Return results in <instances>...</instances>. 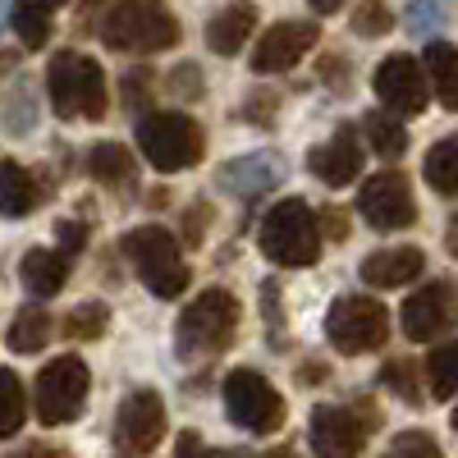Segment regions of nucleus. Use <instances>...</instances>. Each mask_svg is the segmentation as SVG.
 Returning <instances> with one entry per match:
<instances>
[{
  "instance_id": "obj_38",
  "label": "nucleus",
  "mask_w": 458,
  "mask_h": 458,
  "mask_svg": "<svg viewBox=\"0 0 458 458\" xmlns=\"http://www.w3.org/2000/svg\"><path fill=\"white\" fill-rule=\"evenodd\" d=\"M174 458H225V454H216L198 431H183V436L174 440Z\"/></svg>"
},
{
  "instance_id": "obj_41",
  "label": "nucleus",
  "mask_w": 458,
  "mask_h": 458,
  "mask_svg": "<svg viewBox=\"0 0 458 458\" xmlns=\"http://www.w3.org/2000/svg\"><path fill=\"white\" fill-rule=\"evenodd\" d=\"M83 243H88V229L73 225V220H64V225H60V252H79Z\"/></svg>"
},
{
  "instance_id": "obj_22",
  "label": "nucleus",
  "mask_w": 458,
  "mask_h": 458,
  "mask_svg": "<svg viewBox=\"0 0 458 458\" xmlns=\"http://www.w3.org/2000/svg\"><path fill=\"white\" fill-rule=\"evenodd\" d=\"M60 5H69V0H14L10 19H14V32L28 51H42L51 42V23H55Z\"/></svg>"
},
{
  "instance_id": "obj_32",
  "label": "nucleus",
  "mask_w": 458,
  "mask_h": 458,
  "mask_svg": "<svg viewBox=\"0 0 458 458\" xmlns=\"http://www.w3.org/2000/svg\"><path fill=\"white\" fill-rule=\"evenodd\" d=\"M390 5L386 0H362V5L353 10V32L358 37H386L390 32Z\"/></svg>"
},
{
  "instance_id": "obj_7",
  "label": "nucleus",
  "mask_w": 458,
  "mask_h": 458,
  "mask_svg": "<svg viewBox=\"0 0 458 458\" xmlns=\"http://www.w3.org/2000/svg\"><path fill=\"white\" fill-rule=\"evenodd\" d=\"M124 257L133 261L138 280L157 293V298H179L188 289V266H183V252L174 243V234L165 225H142V229H129L124 234Z\"/></svg>"
},
{
  "instance_id": "obj_48",
  "label": "nucleus",
  "mask_w": 458,
  "mask_h": 458,
  "mask_svg": "<svg viewBox=\"0 0 458 458\" xmlns=\"http://www.w3.org/2000/svg\"><path fill=\"white\" fill-rule=\"evenodd\" d=\"M5 5H10V0H0V19H5Z\"/></svg>"
},
{
  "instance_id": "obj_46",
  "label": "nucleus",
  "mask_w": 458,
  "mask_h": 458,
  "mask_svg": "<svg viewBox=\"0 0 458 458\" xmlns=\"http://www.w3.org/2000/svg\"><path fill=\"white\" fill-rule=\"evenodd\" d=\"M266 458H298V454H293V449H271Z\"/></svg>"
},
{
  "instance_id": "obj_39",
  "label": "nucleus",
  "mask_w": 458,
  "mask_h": 458,
  "mask_svg": "<svg viewBox=\"0 0 458 458\" xmlns=\"http://www.w3.org/2000/svg\"><path fill=\"white\" fill-rule=\"evenodd\" d=\"M317 216H321V234H330L335 243L349 239V216H344L339 207H326V211H317Z\"/></svg>"
},
{
  "instance_id": "obj_16",
  "label": "nucleus",
  "mask_w": 458,
  "mask_h": 458,
  "mask_svg": "<svg viewBox=\"0 0 458 458\" xmlns=\"http://www.w3.org/2000/svg\"><path fill=\"white\" fill-rule=\"evenodd\" d=\"M362 161H367V151L358 142V133L349 124H339L326 142L312 147V157H308V170L326 183V188H344V183H353L362 174Z\"/></svg>"
},
{
  "instance_id": "obj_31",
  "label": "nucleus",
  "mask_w": 458,
  "mask_h": 458,
  "mask_svg": "<svg viewBox=\"0 0 458 458\" xmlns=\"http://www.w3.org/2000/svg\"><path fill=\"white\" fill-rule=\"evenodd\" d=\"M110 326V312H106V302H83V308H73L64 317V335L69 339H101Z\"/></svg>"
},
{
  "instance_id": "obj_8",
  "label": "nucleus",
  "mask_w": 458,
  "mask_h": 458,
  "mask_svg": "<svg viewBox=\"0 0 458 458\" xmlns=\"http://www.w3.org/2000/svg\"><path fill=\"white\" fill-rule=\"evenodd\" d=\"M88 390H92V371L83 358H51L42 371H37V390H32V408H37V422L47 427H64L83 412L88 403Z\"/></svg>"
},
{
  "instance_id": "obj_43",
  "label": "nucleus",
  "mask_w": 458,
  "mask_h": 458,
  "mask_svg": "<svg viewBox=\"0 0 458 458\" xmlns=\"http://www.w3.org/2000/svg\"><path fill=\"white\" fill-rule=\"evenodd\" d=\"M23 458H69V454H64V449H47V445H32Z\"/></svg>"
},
{
  "instance_id": "obj_5",
  "label": "nucleus",
  "mask_w": 458,
  "mask_h": 458,
  "mask_svg": "<svg viewBox=\"0 0 458 458\" xmlns=\"http://www.w3.org/2000/svg\"><path fill=\"white\" fill-rule=\"evenodd\" d=\"M138 151L147 157L151 170L161 174H179L188 165L202 161L207 138L193 124V114H179V110H147L138 120Z\"/></svg>"
},
{
  "instance_id": "obj_37",
  "label": "nucleus",
  "mask_w": 458,
  "mask_h": 458,
  "mask_svg": "<svg viewBox=\"0 0 458 458\" xmlns=\"http://www.w3.org/2000/svg\"><path fill=\"white\" fill-rule=\"evenodd\" d=\"M261 312L271 317V339L284 344V312H280V284H276V280L261 284Z\"/></svg>"
},
{
  "instance_id": "obj_34",
  "label": "nucleus",
  "mask_w": 458,
  "mask_h": 458,
  "mask_svg": "<svg viewBox=\"0 0 458 458\" xmlns=\"http://www.w3.org/2000/svg\"><path fill=\"white\" fill-rule=\"evenodd\" d=\"M386 458H445L440 445L427 436V431H399L386 449Z\"/></svg>"
},
{
  "instance_id": "obj_15",
  "label": "nucleus",
  "mask_w": 458,
  "mask_h": 458,
  "mask_svg": "<svg viewBox=\"0 0 458 458\" xmlns=\"http://www.w3.org/2000/svg\"><path fill=\"white\" fill-rule=\"evenodd\" d=\"M454 321H458V308H454L449 280H427L422 289H412V298L403 302V335L412 344H431V339L449 335Z\"/></svg>"
},
{
  "instance_id": "obj_44",
  "label": "nucleus",
  "mask_w": 458,
  "mask_h": 458,
  "mask_svg": "<svg viewBox=\"0 0 458 458\" xmlns=\"http://www.w3.org/2000/svg\"><path fill=\"white\" fill-rule=\"evenodd\" d=\"M308 5H312L317 14H335V10L344 5V0H308Z\"/></svg>"
},
{
  "instance_id": "obj_19",
  "label": "nucleus",
  "mask_w": 458,
  "mask_h": 458,
  "mask_svg": "<svg viewBox=\"0 0 458 458\" xmlns=\"http://www.w3.org/2000/svg\"><path fill=\"white\" fill-rule=\"evenodd\" d=\"M257 32V5L252 0H229L220 14H211L207 23V47L216 55H239Z\"/></svg>"
},
{
  "instance_id": "obj_6",
  "label": "nucleus",
  "mask_w": 458,
  "mask_h": 458,
  "mask_svg": "<svg viewBox=\"0 0 458 458\" xmlns=\"http://www.w3.org/2000/svg\"><path fill=\"white\" fill-rule=\"evenodd\" d=\"M326 339L344 358H362V353L386 349V339H390L386 302L367 298V293H339L326 308Z\"/></svg>"
},
{
  "instance_id": "obj_14",
  "label": "nucleus",
  "mask_w": 458,
  "mask_h": 458,
  "mask_svg": "<svg viewBox=\"0 0 458 458\" xmlns=\"http://www.w3.org/2000/svg\"><path fill=\"white\" fill-rule=\"evenodd\" d=\"M165 436V399L157 390H133L114 412V440L124 454H151Z\"/></svg>"
},
{
  "instance_id": "obj_21",
  "label": "nucleus",
  "mask_w": 458,
  "mask_h": 458,
  "mask_svg": "<svg viewBox=\"0 0 458 458\" xmlns=\"http://www.w3.org/2000/svg\"><path fill=\"white\" fill-rule=\"evenodd\" d=\"M42 198H47V188L37 183L19 161H0V216H10V220L32 216L37 207H42Z\"/></svg>"
},
{
  "instance_id": "obj_4",
  "label": "nucleus",
  "mask_w": 458,
  "mask_h": 458,
  "mask_svg": "<svg viewBox=\"0 0 458 458\" xmlns=\"http://www.w3.org/2000/svg\"><path fill=\"white\" fill-rule=\"evenodd\" d=\"M47 92L60 120H106V69L83 51H55L47 69Z\"/></svg>"
},
{
  "instance_id": "obj_28",
  "label": "nucleus",
  "mask_w": 458,
  "mask_h": 458,
  "mask_svg": "<svg viewBox=\"0 0 458 458\" xmlns=\"http://www.w3.org/2000/svg\"><path fill=\"white\" fill-rule=\"evenodd\" d=\"M427 380H431V399H449L458 390V339H445L440 349H431Z\"/></svg>"
},
{
  "instance_id": "obj_17",
  "label": "nucleus",
  "mask_w": 458,
  "mask_h": 458,
  "mask_svg": "<svg viewBox=\"0 0 458 458\" xmlns=\"http://www.w3.org/2000/svg\"><path fill=\"white\" fill-rule=\"evenodd\" d=\"M284 179V161L280 157H266V151H252V157H239V161H225L216 183L225 188V193H234L243 202L261 198L266 188H276Z\"/></svg>"
},
{
  "instance_id": "obj_23",
  "label": "nucleus",
  "mask_w": 458,
  "mask_h": 458,
  "mask_svg": "<svg viewBox=\"0 0 458 458\" xmlns=\"http://www.w3.org/2000/svg\"><path fill=\"white\" fill-rule=\"evenodd\" d=\"M88 174L106 188H133V151H124L120 142L88 147Z\"/></svg>"
},
{
  "instance_id": "obj_3",
  "label": "nucleus",
  "mask_w": 458,
  "mask_h": 458,
  "mask_svg": "<svg viewBox=\"0 0 458 458\" xmlns=\"http://www.w3.org/2000/svg\"><path fill=\"white\" fill-rule=\"evenodd\" d=\"M101 37L110 51L129 55H157L179 42V19L165 0H114L101 19Z\"/></svg>"
},
{
  "instance_id": "obj_2",
  "label": "nucleus",
  "mask_w": 458,
  "mask_h": 458,
  "mask_svg": "<svg viewBox=\"0 0 458 458\" xmlns=\"http://www.w3.org/2000/svg\"><path fill=\"white\" fill-rule=\"evenodd\" d=\"M239 298L229 289H202L174 321V349L179 358H216L220 349H229L239 335Z\"/></svg>"
},
{
  "instance_id": "obj_40",
  "label": "nucleus",
  "mask_w": 458,
  "mask_h": 458,
  "mask_svg": "<svg viewBox=\"0 0 458 458\" xmlns=\"http://www.w3.org/2000/svg\"><path fill=\"white\" fill-rule=\"evenodd\" d=\"M147 88H151V73H142V69L124 73V101H129L133 110H142V97H147Z\"/></svg>"
},
{
  "instance_id": "obj_45",
  "label": "nucleus",
  "mask_w": 458,
  "mask_h": 458,
  "mask_svg": "<svg viewBox=\"0 0 458 458\" xmlns=\"http://www.w3.org/2000/svg\"><path fill=\"white\" fill-rule=\"evenodd\" d=\"M445 243H449V252H458V216H454V229L445 234Z\"/></svg>"
},
{
  "instance_id": "obj_1",
  "label": "nucleus",
  "mask_w": 458,
  "mask_h": 458,
  "mask_svg": "<svg viewBox=\"0 0 458 458\" xmlns=\"http://www.w3.org/2000/svg\"><path fill=\"white\" fill-rule=\"evenodd\" d=\"M321 216L302 202V198H280L271 211H266L257 243L266 252V261L284 266V271H308V266L321 261Z\"/></svg>"
},
{
  "instance_id": "obj_42",
  "label": "nucleus",
  "mask_w": 458,
  "mask_h": 458,
  "mask_svg": "<svg viewBox=\"0 0 458 458\" xmlns=\"http://www.w3.org/2000/svg\"><path fill=\"white\" fill-rule=\"evenodd\" d=\"M202 220H207V207H193L183 216V234H188V243H202Z\"/></svg>"
},
{
  "instance_id": "obj_9",
  "label": "nucleus",
  "mask_w": 458,
  "mask_h": 458,
  "mask_svg": "<svg viewBox=\"0 0 458 458\" xmlns=\"http://www.w3.org/2000/svg\"><path fill=\"white\" fill-rule=\"evenodd\" d=\"M225 412H229V422L252 431V436H271L284 427L280 390L252 367H234L225 376Z\"/></svg>"
},
{
  "instance_id": "obj_11",
  "label": "nucleus",
  "mask_w": 458,
  "mask_h": 458,
  "mask_svg": "<svg viewBox=\"0 0 458 458\" xmlns=\"http://www.w3.org/2000/svg\"><path fill=\"white\" fill-rule=\"evenodd\" d=\"M371 88H376L380 106L394 110L399 120H403V114H422V110L431 106V73H427L422 60H412V55H390V60H380Z\"/></svg>"
},
{
  "instance_id": "obj_30",
  "label": "nucleus",
  "mask_w": 458,
  "mask_h": 458,
  "mask_svg": "<svg viewBox=\"0 0 458 458\" xmlns=\"http://www.w3.org/2000/svg\"><path fill=\"white\" fill-rule=\"evenodd\" d=\"M445 19H449V0H408L403 10V23L412 37H436Z\"/></svg>"
},
{
  "instance_id": "obj_25",
  "label": "nucleus",
  "mask_w": 458,
  "mask_h": 458,
  "mask_svg": "<svg viewBox=\"0 0 458 458\" xmlns=\"http://www.w3.org/2000/svg\"><path fill=\"white\" fill-rule=\"evenodd\" d=\"M422 179L436 188L440 198H458V133L440 138V142L427 151V161H422Z\"/></svg>"
},
{
  "instance_id": "obj_20",
  "label": "nucleus",
  "mask_w": 458,
  "mask_h": 458,
  "mask_svg": "<svg viewBox=\"0 0 458 458\" xmlns=\"http://www.w3.org/2000/svg\"><path fill=\"white\" fill-rule=\"evenodd\" d=\"M23 276V289L32 298H55L69 280V252H55V248H32L19 266Z\"/></svg>"
},
{
  "instance_id": "obj_12",
  "label": "nucleus",
  "mask_w": 458,
  "mask_h": 458,
  "mask_svg": "<svg viewBox=\"0 0 458 458\" xmlns=\"http://www.w3.org/2000/svg\"><path fill=\"white\" fill-rule=\"evenodd\" d=\"M358 211L371 229L380 234H394V229H412L417 225V202H412V188L403 174L386 170V174H371L358 188Z\"/></svg>"
},
{
  "instance_id": "obj_36",
  "label": "nucleus",
  "mask_w": 458,
  "mask_h": 458,
  "mask_svg": "<svg viewBox=\"0 0 458 458\" xmlns=\"http://www.w3.org/2000/svg\"><path fill=\"white\" fill-rule=\"evenodd\" d=\"M170 92L174 97H183V101H202V92H207V83H202V69L188 60V64H179L174 73H170Z\"/></svg>"
},
{
  "instance_id": "obj_24",
  "label": "nucleus",
  "mask_w": 458,
  "mask_h": 458,
  "mask_svg": "<svg viewBox=\"0 0 458 458\" xmlns=\"http://www.w3.org/2000/svg\"><path fill=\"white\" fill-rule=\"evenodd\" d=\"M362 133H367L376 157H386V161H399L408 151V129H403V120L394 110H371L362 120Z\"/></svg>"
},
{
  "instance_id": "obj_47",
  "label": "nucleus",
  "mask_w": 458,
  "mask_h": 458,
  "mask_svg": "<svg viewBox=\"0 0 458 458\" xmlns=\"http://www.w3.org/2000/svg\"><path fill=\"white\" fill-rule=\"evenodd\" d=\"M5 69H14V55H0V73H5Z\"/></svg>"
},
{
  "instance_id": "obj_35",
  "label": "nucleus",
  "mask_w": 458,
  "mask_h": 458,
  "mask_svg": "<svg viewBox=\"0 0 458 458\" xmlns=\"http://www.w3.org/2000/svg\"><path fill=\"white\" fill-rule=\"evenodd\" d=\"M32 114H37V101H32V88L19 83L14 97H10V114H5V129L10 133H28L32 129Z\"/></svg>"
},
{
  "instance_id": "obj_18",
  "label": "nucleus",
  "mask_w": 458,
  "mask_h": 458,
  "mask_svg": "<svg viewBox=\"0 0 458 458\" xmlns=\"http://www.w3.org/2000/svg\"><path fill=\"white\" fill-rule=\"evenodd\" d=\"M427 271V252L422 248H376L362 257L358 276L371 284V289H403L412 284L417 276Z\"/></svg>"
},
{
  "instance_id": "obj_26",
  "label": "nucleus",
  "mask_w": 458,
  "mask_h": 458,
  "mask_svg": "<svg viewBox=\"0 0 458 458\" xmlns=\"http://www.w3.org/2000/svg\"><path fill=\"white\" fill-rule=\"evenodd\" d=\"M422 64H427V73H431V92L440 97V106L458 110V47L431 42Z\"/></svg>"
},
{
  "instance_id": "obj_13",
  "label": "nucleus",
  "mask_w": 458,
  "mask_h": 458,
  "mask_svg": "<svg viewBox=\"0 0 458 458\" xmlns=\"http://www.w3.org/2000/svg\"><path fill=\"white\" fill-rule=\"evenodd\" d=\"M317 42H321L317 23H308V19H280V23H271V28L257 37V47H252V73H266V79H271V73H289Z\"/></svg>"
},
{
  "instance_id": "obj_33",
  "label": "nucleus",
  "mask_w": 458,
  "mask_h": 458,
  "mask_svg": "<svg viewBox=\"0 0 458 458\" xmlns=\"http://www.w3.org/2000/svg\"><path fill=\"white\" fill-rule=\"evenodd\" d=\"M380 380L403 399V403H422V390H417V367L412 362H403V358H394V362H386V371H380Z\"/></svg>"
},
{
  "instance_id": "obj_49",
  "label": "nucleus",
  "mask_w": 458,
  "mask_h": 458,
  "mask_svg": "<svg viewBox=\"0 0 458 458\" xmlns=\"http://www.w3.org/2000/svg\"><path fill=\"white\" fill-rule=\"evenodd\" d=\"M454 427H458V408H454Z\"/></svg>"
},
{
  "instance_id": "obj_10",
  "label": "nucleus",
  "mask_w": 458,
  "mask_h": 458,
  "mask_svg": "<svg viewBox=\"0 0 458 458\" xmlns=\"http://www.w3.org/2000/svg\"><path fill=\"white\" fill-rule=\"evenodd\" d=\"M380 422V412H371L367 403H321L312 408L308 422V445L317 458H358L367 445V431Z\"/></svg>"
},
{
  "instance_id": "obj_29",
  "label": "nucleus",
  "mask_w": 458,
  "mask_h": 458,
  "mask_svg": "<svg viewBox=\"0 0 458 458\" xmlns=\"http://www.w3.org/2000/svg\"><path fill=\"white\" fill-rule=\"evenodd\" d=\"M28 417V399H23V386L10 367H0V440H10Z\"/></svg>"
},
{
  "instance_id": "obj_27",
  "label": "nucleus",
  "mask_w": 458,
  "mask_h": 458,
  "mask_svg": "<svg viewBox=\"0 0 458 458\" xmlns=\"http://www.w3.org/2000/svg\"><path fill=\"white\" fill-rule=\"evenodd\" d=\"M47 339H51V317L42 308H23L10 326V349L14 353H37V349H47Z\"/></svg>"
}]
</instances>
